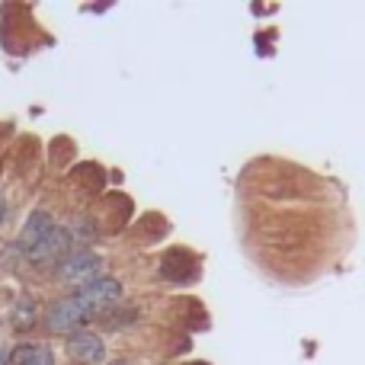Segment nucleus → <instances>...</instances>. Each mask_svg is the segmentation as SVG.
Instances as JSON below:
<instances>
[{"instance_id":"nucleus-1","label":"nucleus","mask_w":365,"mask_h":365,"mask_svg":"<svg viewBox=\"0 0 365 365\" xmlns=\"http://www.w3.org/2000/svg\"><path fill=\"white\" fill-rule=\"evenodd\" d=\"M103 276H106V263H103V257L93 253V250H81V247L71 250L68 257L55 266V279L61 285H68V289H74V292L87 289V285H93L96 279H103Z\"/></svg>"},{"instance_id":"nucleus-2","label":"nucleus","mask_w":365,"mask_h":365,"mask_svg":"<svg viewBox=\"0 0 365 365\" xmlns=\"http://www.w3.org/2000/svg\"><path fill=\"white\" fill-rule=\"evenodd\" d=\"M93 321V317L87 314V311L77 304V298L74 295H68V298H58V302H51L48 304V311H45V317L38 324L45 327V334H51V336H74V334H81V330H87V324Z\"/></svg>"},{"instance_id":"nucleus-3","label":"nucleus","mask_w":365,"mask_h":365,"mask_svg":"<svg viewBox=\"0 0 365 365\" xmlns=\"http://www.w3.org/2000/svg\"><path fill=\"white\" fill-rule=\"evenodd\" d=\"M74 250V240H71V231L64 225H51L29 250H23V259L32 266H42V269H55L68 253Z\"/></svg>"},{"instance_id":"nucleus-4","label":"nucleus","mask_w":365,"mask_h":365,"mask_svg":"<svg viewBox=\"0 0 365 365\" xmlns=\"http://www.w3.org/2000/svg\"><path fill=\"white\" fill-rule=\"evenodd\" d=\"M74 298L90 317H96V314L103 317L122 304V282L115 276H103V279H96L93 285H87V289L74 292Z\"/></svg>"},{"instance_id":"nucleus-5","label":"nucleus","mask_w":365,"mask_h":365,"mask_svg":"<svg viewBox=\"0 0 365 365\" xmlns=\"http://www.w3.org/2000/svg\"><path fill=\"white\" fill-rule=\"evenodd\" d=\"M64 349H68V356L74 362L81 365H96L106 359V343H103V336L90 334V330H81V334L68 336L64 340Z\"/></svg>"},{"instance_id":"nucleus-6","label":"nucleus","mask_w":365,"mask_h":365,"mask_svg":"<svg viewBox=\"0 0 365 365\" xmlns=\"http://www.w3.org/2000/svg\"><path fill=\"white\" fill-rule=\"evenodd\" d=\"M55 225V218H51L45 208H36V212L26 218V225H23V231H19V240H16V250H19V257H23V250H29L32 244H36L38 237H42L48 227Z\"/></svg>"},{"instance_id":"nucleus-7","label":"nucleus","mask_w":365,"mask_h":365,"mask_svg":"<svg viewBox=\"0 0 365 365\" xmlns=\"http://www.w3.org/2000/svg\"><path fill=\"white\" fill-rule=\"evenodd\" d=\"M10 324L13 330H19V334H26V330H32L38 324V302L32 295H19L16 304H13L10 311Z\"/></svg>"},{"instance_id":"nucleus-8","label":"nucleus","mask_w":365,"mask_h":365,"mask_svg":"<svg viewBox=\"0 0 365 365\" xmlns=\"http://www.w3.org/2000/svg\"><path fill=\"white\" fill-rule=\"evenodd\" d=\"M13 365H55V353L42 343H19L13 346Z\"/></svg>"},{"instance_id":"nucleus-9","label":"nucleus","mask_w":365,"mask_h":365,"mask_svg":"<svg viewBox=\"0 0 365 365\" xmlns=\"http://www.w3.org/2000/svg\"><path fill=\"white\" fill-rule=\"evenodd\" d=\"M103 321H106V330H122L138 321V311L128 308V304H119V308H113L109 314H103Z\"/></svg>"},{"instance_id":"nucleus-10","label":"nucleus","mask_w":365,"mask_h":365,"mask_svg":"<svg viewBox=\"0 0 365 365\" xmlns=\"http://www.w3.org/2000/svg\"><path fill=\"white\" fill-rule=\"evenodd\" d=\"M6 218H10V208H6V199H4V195H0V231H4Z\"/></svg>"},{"instance_id":"nucleus-11","label":"nucleus","mask_w":365,"mask_h":365,"mask_svg":"<svg viewBox=\"0 0 365 365\" xmlns=\"http://www.w3.org/2000/svg\"><path fill=\"white\" fill-rule=\"evenodd\" d=\"M10 359H13V349L6 353V346H0V365H10Z\"/></svg>"}]
</instances>
